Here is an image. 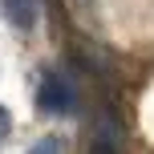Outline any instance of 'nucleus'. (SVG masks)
Here are the masks:
<instances>
[{"label":"nucleus","mask_w":154,"mask_h":154,"mask_svg":"<svg viewBox=\"0 0 154 154\" xmlns=\"http://www.w3.org/2000/svg\"><path fill=\"white\" fill-rule=\"evenodd\" d=\"M73 101H77L73 85L65 81V77H57V73H49L45 81H41V89H37V106L45 109V114H69Z\"/></svg>","instance_id":"f257e3e1"},{"label":"nucleus","mask_w":154,"mask_h":154,"mask_svg":"<svg viewBox=\"0 0 154 154\" xmlns=\"http://www.w3.org/2000/svg\"><path fill=\"white\" fill-rule=\"evenodd\" d=\"M0 12L12 29H32L37 24V0H0Z\"/></svg>","instance_id":"f03ea898"},{"label":"nucleus","mask_w":154,"mask_h":154,"mask_svg":"<svg viewBox=\"0 0 154 154\" xmlns=\"http://www.w3.org/2000/svg\"><path fill=\"white\" fill-rule=\"evenodd\" d=\"M29 154H57V142H53V138H45V142H37Z\"/></svg>","instance_id":"7ed1b4c3"},{"label":"nucleus","mask_w":154,"mask_h":154,"mask_svg":"<svg viewBox=\"0 0 154 154\" xmlns=\"http://www.w3.org/2000/svg\"><path fill=\"white\" fill-rule=\"evenodd\" d=\"M8 130H12V118H8V109H4V106H0V138H4V134H8Z\"/></svg>","instance_id":"20e7f679"}]
</instances>
